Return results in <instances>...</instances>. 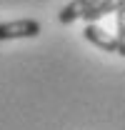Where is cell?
Masks as SVG:
<instances>
[{"label":"cell","mask_w":125,"mask_h":130,"mask_svg":"<svg viewBox=\"0 0 125 130\" xmlns=\"http://www.w3.org/2000/svg\"><path fill=\"white\" fill-rule=\"evenodd\" d=\"M83 35H85L88 43H93L95 48L105 50V53H118V43H115V38H113L110 32H105L98 23H88L85 30H83Z\"/></svg>","instance_id":"7a4b0ae2"},{"label":"cell","mask_w":125,"mask_h":130,"mask_svg":"<svg viewBox=\"0 0 125 130\" xmlns=\"http://www.w3.org/2000/svg\"><path fill=\"white\" fill-rule=\"evenodd\" d=\"M40 23L33 18H23V20H8L0 23V40H23V38H35L40 35Z\"/></svg>","instance_id":"6da1fadb"},{"label":"cell","mask_w":125,"mask_h":130,"mask_svg":"<svg viewBox=\"0 0 125 130\" xmlns=\"http://www.w3.org/2000/svg\"><path fill=\"white\" fill-rule=\"evenodd\" d=\"M98 3H100V0H70L60 13H58V20L68 25V23H73V20L83 18V13H88L93 5H98Z\"/></svg>","instance_id":"3957f363"},{"label":"cell","mask_w":125,"mask_h":130,"mask_svg":"<svg viewBox=\"0 0 125 130\" xmlns=\"http://www.w3.org/2000/svg\"><path fill=\"white\" fill-rule=\"evenodd\" d=\"M115 15H118V25H115L118 32H115L113 38H115V43H118V55L125 58V8H120Z\"/></svg>","instance_id":"5b68a950"},{"label":"cell","mask_w":125,"mask_h":130,"mask_svg":"<svg viewBox=\"0 0 125 130\" xmlns=\"http://www.w3.org/2000/svg\"><path fill=\"white\" fill-rule=\"evenodd\" d=\"M120 8H125V0H100V3L93 5L88 13H83V18H85V23H95L98 18L110 15V13H118Z\"/></svg>","instance_id":"277c9868"}]
</instances>
